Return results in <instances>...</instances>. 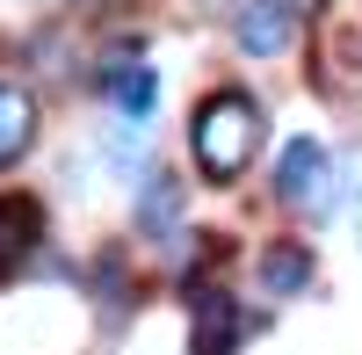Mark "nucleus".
<instances>
[{
	"instance_id": "nucleus-1",
	"label": "nucleus",
	"mask_w": 362,
	"mask_h": 355,
	"mask_svg": "<svg viewBox=\"0 0 362 355\" xmlns=\"http://www.w3.org/2000/svg\"><path fill=\"white\" fill-rule=\"evenodd\" d=\"M254 145H261V102L247 87H218L203 95L196 116H189V153L210 182H239L254 167Z\"/></svg>"
},
{
	"instance_id": "nucleus-2",
	"label": "nucleus",
	"mask_w": 362,
	"mask_h": 355,
	"mask_svg": "<svg viewBox=\"0 0 362 355\" xmlns=\"http://www.w3.org/2000/svg\"><path fill=\"white\" fill-rule=\"evenodd\" d=\"M297 15L290 0H239V22H232V37H239V51L247 58H283L290 51V37H297Z\"/></svg>"
},
{
	"instance_id": "nucleus-3",
	"label": "nucleus",
	"mask_w": 362,
	"mask_h": 355,
	"mask_svg": "<svg viewBox=\"0 0 362 355\" xmlns=\"http://www.w3.org/2000/svg\"><path fill=\"white\" fill-rule=\"evenodd\" d=\"M326 189H334V153L319 138H290L283 160H276V196L283 203H319Z\"/></svg>"
},
{
	"instance_id": "nucleus-4",
	"label": "nucleus",
	"mask_w": 362,
	"mask_h": 355,
	"mask_svg": "<svg viewBox=\"0 0 362 355\" xmlns=\"http://www.w3.org/2000/svg\"><path fill=\"white\" fill-rule=\"evenodd\" d=\"M44 240V211H37V196H0V276H15L29 254H37Z\"/></svg>"
},
{
	"instance_id": "nucleus-5",
	"label": "nucleus",
	"mask_w": 362,
	"mask_h": 355,
	"mask_svg": "<svg viewBox=\"0 0 362 355\" xmlns=\"http://www.w3.org/2000/svg\"><path fill=\"white\" fill-rule=\"evenodd\" d=\"M102 95L116 102V116H124V124H145V116H153V102H160V80H153V66H138V58H116V66L102 73Z\"/></svg>"
},
{
	"instance_id": "nucleus-6",
	"label": "nucleus",
	"mask_w": 362,
	"mask_h": 355,
	"mask_svg": "<svg viewBox=\"0 0 362 355\" xmlns=\"http://www.w3.org/2000/svg\"><path fill=\"white\" fill-rule=\"evenodd\" d=\"M37 145V102L22 87H0V167H15Z\"/></svg>"
},
{
	"instance_id": "nucleus-7",
	"label": "nucleus",
	"mask_w": 362,
	"mask_h": 355,
	"mask_svg": "<svg viewBox=\"0 0 362 355\" xmlns=\"http://www.w3.org/2000/svg\"><path fill=\"white\" fill-rule=\"evenodd\" d=\"M239 341V312L225 290H210V305H196V334H189V355H232Z\"/></svg>"
},
{
	"instance_id": "nucleus-8",
	"label": "nucleus",
	"mask_w": 362,
	"mask_h": 355,
	"mask_svg": "<svg viewBox=\"0 0 362 355\" xmlns=\"http://www.w3.org/2000/svg\"><path fill=\"white\" fill-rule=\"evenodd\" d=\"M138 225L153 232V240H174V225H181V182L167 167H153V182H145V196H138Z\"/></svg>"
},
{
	"instance_id": "nucleus-9",
	"label": "nucleus",
	"mask_w": 362,
	"mask_h": 355,
	"mask_svg": "<svg viewBox=\"0 0 362 355\" xmlns=\"http://www.w3.org/2000/svg\"><path fill=\"white\" fill-rule=\"evenodd\" d=\"M261 290H268V298H297V290H312V254L305 247H268L261 254Z\"/></svg>"
},
{
	"instance_id": "nucleus-10",
	"label": "nucleus",
	"mask_w": 362,
	"mask_h": 355,
	"mask_svg": "<svg viewBox=\"0 0 362 355\" xmlns=\"http://www.w3.org/2000/svg\"><path fill=\"white\" fill-rule=\"evenodd\" d=\"M290 8H297V15H326V0H290Z\"/></svg>"
},
{
	"instance_id": "nucleus-11",
	"label": "nucleus",
	"mask_w": 362,
	"mask_h": 355,
	"mask_svg": "<svg viewBox=\"0 0 362 355\" xmlns=\"http://www.w3.org/2000/svg\"><path fill=\"white\" fill-rule=\"evenodd\" d=\"M355 240H362V196H355Z\"/></svg>"
}]
</instances>
